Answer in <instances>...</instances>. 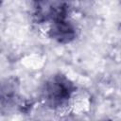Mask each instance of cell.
Instances as JSON below:
<instances>
[{
    "label": "cell",
    "mask_w": 121,
    "mask_h": 121,
    "mask_svg": "<svg viewBox=\"0 0 121 121\" xmlns=\"http://www.w3.org/2000/svg\"><path fill=\"white\" fill-rule=\"evenodd\" d=\"M77 92L74 81L62 73L49 76L41 86L40 98L44 107L60 112L67 109Z\"/></svg>",
    "instance_id": "1"
},
{
    "label": "cell",
    "mask_w": 121,
    "mask_h": 121,
    "mask_svg": "<svg viewBox=\"0 0 121 121\" xmlns=\"http://www.w3.org/2000/svg\"><path fill=\"white\" fill-rule=\"evenodd\" d=\"M33 19L37 24L49 25L57 20L69 17V0H32Z\"/></svg>",
    "instance_id": "2"
},
{
    "label": "cell",
    "mask_w": 121,
    "mask_h": 121,
    "mask_svg": "<svg viewBox=\"0 0 121 121\" xmlns=\"http://www.w3.org/2000/svg\"><path fill=\"white\" fill-rule=\"evenodd\" d=\"M46 35L59 44H69L78 38V29L69 16L47 25Z\"/></svg>",
    "instance_id": "3"
},
{
    "label": "cell",
    "mask_w": 121,
    "mask_h": 121,
    "mask_svg": "<svg viewBox=\"0 0 121 121\" xmlns=\"http://www.w3.org/2000/svg\"><path fill=\"white\" fill-rule=\"evenodd\" d=\"M17 92V86L15 84V81L12 79H8L3 82L2 89H1V104L2 107L5 106V104H8L12 101V99L16 96Z\"/></svg>",
    "instance_id": "4"
}]
</instances>
